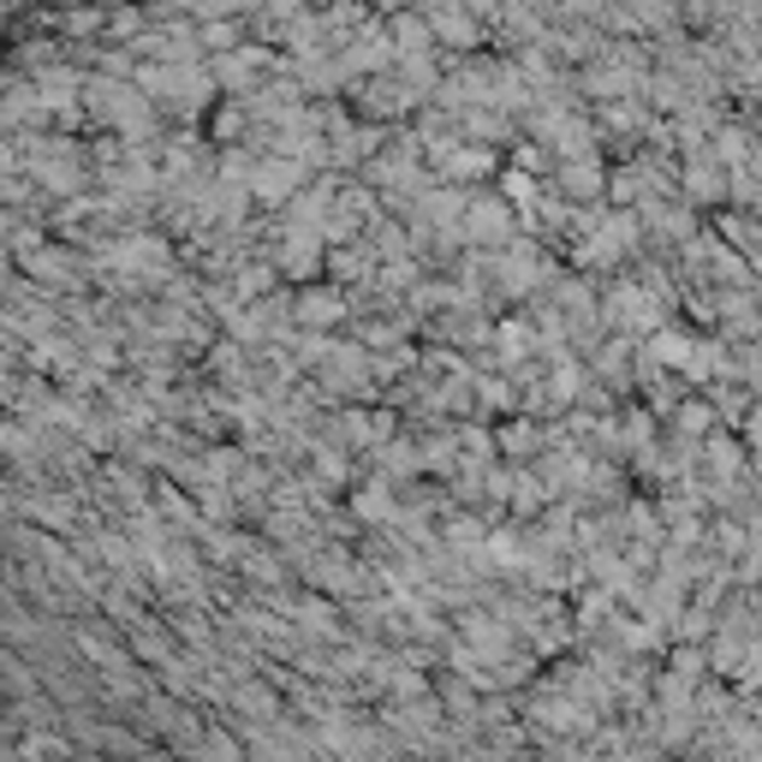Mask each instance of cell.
<instances>
[{"mask_svg": "<svg viewBox=\"0 0 762 762\" xmlns=\"http://www.w3.org/2000/svg\"><path fill=\"white\" fill-rule=\"evenodd\" d=\"M292 185H298V167H269V173H262V179H257V190H262V197H286Z\"/></svg>", "mask_w": 762, "mask_h": 762, "instance_id": "obj_1", "label": "cell"}]
</instances>
